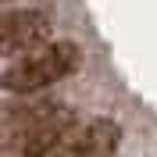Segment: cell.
Returning <instances> with one entry per match:
<instances>
[{
  "label": "cell",
  "mask_w": 157,
  "mask_h": 157,
  "mask_svg": "<svg viewBox=\"0 0 157 157\" xmlns=\"http://www.w3.org/2000/svg\"><path fill=\"white\" fill-rule=\"evenodd\" d=\"M78 125V114L64 104H29L4 121L0 157H47Z\"/></svg>",
  "instance_id": "obj_1"
},
{
  "label": "cell",
  "mask_w": 157,
  "mask_h": 157,
  "mask_svg": "<svg viewBox=\"0 0 157 157\" xmlns=\"http://www.w3.org/2000/svg\"><path fill=\"white\" fill-rule=\"evenodd\" d=\"M82 64V50L68 39L61 43H43V47L29 50L25 57H18L4 71V89L11 93H36V89L57 82V78L71 75Z\"/></svg>",
  "instance_id": "obj_2"
},
{
  "label": "cell",
  "mask_w": 157,
  "mask_h": 157,
  "mask_svg": "<svg viewBox=\"0 0 157 157\" xmlns=\"http://www.w3.org/2000/svg\"><path fill=\"white\" fill-rule=\"evenodd\" d=\"M54 21L47 11L25 7V11H4L0 14V57L21 54V50H36L47 43Z\"/></svg>",
  "instance_id": "obj_3"
},
{
  "label": "cell",
  "mask_w": 157,
  "mask_h": 157,
  "mask_svg": "<svg viewBox=\"0 0 157 157\" xmlns=\"http://www.w3.org/2000/svg\"><path fill=\"white\" fill-rule=\"evenodd\" d=\"M118 139H121L118 121H111V118H93L86 125H75L47 157H111L114 147H118Z\"/></svg>",
  "instance_id": "obj_4"
},
{
  "label": "cell",
  "mask_w": 157,
  "mask_h": 157,
  "mask_svg": "<svg viewBox=\"0 0 157 157\" xmlns=\"http://www.w3.org/2000/svg\"><path fill=\"white\" fill-rule=\"evenodd\" d=\"M0 4H4V0H0Z\"/></svg>",
  "instance_id": "obj_5"
}]
</instances>
